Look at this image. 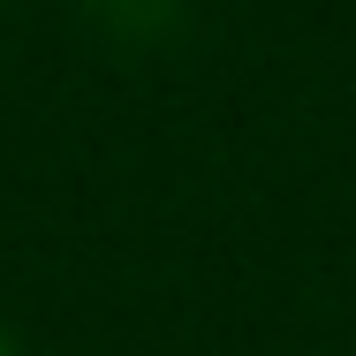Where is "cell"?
I'll return each mask as SVG.
<instances>
[{
  "mask_svg": "<svg viewBox=\"0 0 356 356\" xmlns=\"http://www.w3.org/2000/svg\"><path fill=\"white\" fill-rule=\"evenodd\" d=\"M0 356H15V349H8V334H0Z\"/></svg>",
  "mask_w": 356,
  "mask_h": 356,
  "instance_id": "7a4b0ae2",
  "label": "cell"
},
{
  "mask_svg": "<svg viewBox=\"0 0 356 356\" xmlns=\"http://www.w3.org/2000/svg\"><path fill=\"white\" fill-rule=\"evenodd\" d=\"M91 15H99L114 38H159V31H175L182 0H91Z\"/></svg>",
  "mask_w": 356,
  "mask_h": 356,
  "instance_id": "6da1fadb",
  "label": "cell"
}]
</instances>
